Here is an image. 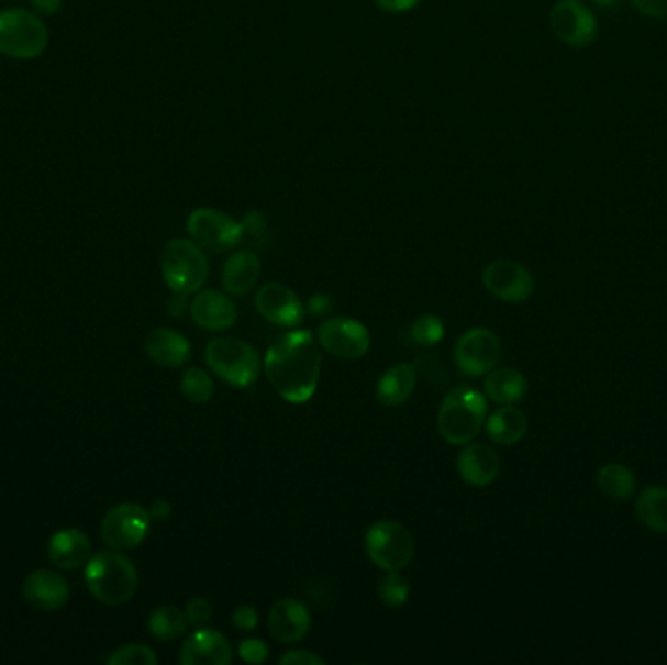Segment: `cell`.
I'll return each mask as SVG.
<instances>
[{
	"instance_id": "3",
	"label": "cell",
	"mask_w": 667,
	"mask_h": 665,
	"mask_svg": "<svg viewBox=\"0 0 667 665\" xmlns=\"http://www.w3.org/2000/svg\"><path fill=\"white\" fill-rule=\"evenodd\" d=\"M488 402L482 392L457 387L443 398L437 412V432L449 445H467L485 428Z\"/></svg>"
},
{
	"instance_id": "41",
	"label": "cell",
	"mask_w": 667,
	"mask_h": 665,
	"mask_svg": "<svg viewBox=\"0 0 667 665\" xmlns=\"http://www.w3.org/2000/svg\"><path fill=\"white\" fill-rule=\"evenodd\" d=\"M377 7H381L387 12H408V10L416 9L422 0H375Z\"/></svg>"
},
{
	"instance_id": "35",
	"label": "cell",
	"mask_w": 667,
	"mask_h": 665,
	"mask_svg": "<svg viewBox=\"0 0 667 665\" xmlns=\"http://www.w3.org/2000/svg\"><path fill=\"white\" fill-rule=\"evenodd\" d=\"M186 614H188V621L193 624V627H208V622L211 621V614H213V609H211V603H209L208 599H203V597H193L186 605Z\"/></svg>"
},
{
	"instance_id": "19",
	"label": "cell",
	"mask_w": 667,
	"mask_h": 665,
	"mask_svg": "<svg viewBox=\"0 0 667 665\" xmlns=\"http://www.w3.org/2000/svg\"><path fill=\"white\" fill-rule=\"evenodd\" d=\"M457 470L465 483L485 488L498 478L502 463L492 447H488L486 443L470 441L457 455Z\"/></svg>"
},
{
	"instance_id": "43",
	"label": "cell",
	"mask_w": 667,
	"mask_h": 665,
	"mask_svg": "<svg viewBox=\"0 0 667 665\" xmlns=\"http://www.w3.org/2000/svg\"><path fill=\"white\" fill-rule=\"evenodd\" d=\"M148 513H151V519H155V521H165L173 513V503L168 500H163V498L155 500Z\"/></svg>"
},
{
	"instance_id": "23",
	"label": "cell",
	"mask_w": 667,
	"mask_h": 665,
	"mask_svg": "<svg viewBox=\"0 0 667 665\" xmlns=\"http://www.w3.org/2000/svg\"><path fill=\"white\" fill-rule=\"evenodd\" d=\"M416 389V367L412 363H397L382 373L375 397L382 407L397 408L408 402Z\"/></svg>"
},
{
	"instance_id": "33",
	"label": "cell",
	"mask_w": 667,
	"mask_h": 665,
	"mask_svg": "<svg viewBox=\"0 0 667 665\" xmlns=\"http://www.w3.org/2000/svg\"><path fill=\"white\" fill-rule=\"evenodd\" d=\"M238 656L246 664H264L269 656L268 644L260 639H244L238 644Z\"/></svg>"
},
{
	"instance_id": "18",
	"label": "cell",
	"mask_w": 667,
	"mask_h": 665,
	"mask_svg": "<svg viewBox=\"0 0 667 665\" xmlns=\"http://www.w3.org/2000/svg\"><path fill=\"white\" fill-rule=\"evenodd\" d=\"M22 594L27 603L40 611H57L69 603L70 588L62 574L35 570L24 579Z\"/></svg>"
},
{
	"instance_id": "26",
	"label": "cell",
	"mask_w": 667,
	"mask_h": 665,
	"mask_svg": "<svg viewBox=\"0 0 667 665\" xmlns=\"http://www.w3.org/2000/svg\"><path fill=\"white\" fill-rule=\"evenodd\" d=\"M636 516L644 528L654 533H667V488L664 486H648L638 494L636 500Z\"/></svg>"
},
{
	"instance_id": "14",
	"label": "cell",
	"mask_w": 667,
	"mask_h": 665,
	"mask_svg": "<svg viewBox=\"0 0 667 665\" xmlns=\"http://www.w3.org/2000/svg\"><path fill=\"white\" fill-rule=\"evenodd\" d=\"M254 302L264 319L286 329L299 326L307 314L296 291L284 284H266L260 287Z\"/></svg>"
},
{
	"instance_id": "6",
	"label": "cell",
	"mask_w": 667,
	"mask_h": 665,
	"mask_svg": "<svg viewBox=\"0 0 667 665\" xmlns=\"http://www.w3.org/2000/svg\"><path fill=\"white\" fill-rule=\"evenodd\" d=\"M49 42L44 20L24 9L0 12V53L12 59H35Z\"/></svg>"
},
{
	"instance_id": "8",
	"label": "cell",
	"mask_w": 667,
	"mask_h": 665,
	"mask_svg": "<svg viewBox=\"0 0 667 665\" xmlns=\"http://www.w3.org/2000/svg\"><path fill=\"white\" fill-rule=\"evenodd\" d=\"M191 241L209 252L234 251L244 241L243 223L219 209L200 208L188 217Z\"/></svg>"
},
{
	"instance_id": "17",
	"label": "cell",
	"mask_w": 667,
	"mask_h": 665,
	"mask_svg": "<svg viewBox=\"0 0 667 665\" xmlns=\"http://www.w3.org/2000/svg\"><path fill=\"white\" fill-rule=\"evenodd\" d=\"M190 314L200 329L211 332L233 329L238 320V309L233 299L215 289L198 291L190 302Z\"/></svg>"
},
{
	"instance_id": "10",
	"label": "cell",
	"mask_w": 667,
	"mask_h": 665,
	"mask_svg": "<svg viewBox=\"0 0 667 665\" xmlns=\"http://www.w3.org/2000/svg\"><path fill=\"white\" fill-rule=\"evenodd\" d=\"M551 26L556 37L574 49L590 47L599 35L598 18L581 0H558L551 10Z\"/></svg>"
},
{
	"instance_id": "9",
	"label": "cell",
	"mask_w": 667,
	"mask_h": 665,
	"mask_svg": "<svg viewBox=\"0 0 667 665\" xmlns=\"http://www.w3.org/2000/svg\"><path fill=\"white\" fill-rule=\"evenodd\" d=\"M151 513L140 503H120L102 519V539L113 551H133L148 535Z\"/></svg>"
},
{
	"instance_id": "16",
	"label": "cell",
	"mask_w": 667,
	"mask_h": 665,
	"mask_svg": "<svg viewBox=\"0 0 667 665\" xmlns=\"http://www.w3.org/2000/svg\"><path fill=\"white\" fill-rule=\"evenodd\" d=\"M234 652L231 642L219 631L201 627L184 640L180 664L184 665H231Z\"/></svg>"
},
{
	"instance_id": "39",
	"label": "cell",
	"mask_w": 667,
	"mask_h": 665,
	"mask_svg": "<svg viewBox=\"0 0 667 665\" xmlns=\"http://www.w3.org/2000/svg\"><path fill=\"white\" fill-rule=\"evenodd\" d=\"M332 307H334V301L330 299L329 295H312L304 311L311 312L312 317H324L332 311Z\"/></svg>"
},
{
	"instance_id": "37",
	"label": "cell",
	"mask_w": 667,
	"mask_h": 665,
	"mask_svg": "<svg viewBox=\"0 0 667 665\" xmlns=\"http://www.w3.org/2000/svg\"><path fill=\"white\" fill-rule=\"evenodd\" d=\"M281 665H324L326 660L314 654L311 650H291L284 656L279 657Z\"/></svg>"
},
{
	"instance_id": "4",
	"label": "cell",
	"mask_w": 667,
	"mask_h": 665,
	"mask_svg": "<svg viewBox=\"0 0 667 665\" xmlns=\"http://www.w3.org/2000/svg\"><path fill=\"white\" fill-rule=\"evenodd\" d=\"M209 369L234 389H246L260 377L262 359L256 347L241 337L223 336L205 346Z\"/></svg>"
},
{
	"instance_id": "29",
	"label": "cell",
	"mask_w": 667,
	"mask_h": 665,
	"mask_svg": "<svg viewBox=\"0 0 667 665\" xmlns=\"http://www.w3.org/2000/svg\"><path fill=\"white\" fill-rule=\"evenodd\" d=\"M180 389H182L184 397L188 398L193 404H205L215 395V383L205 369L188 367L182 373Z\"/></svg>"
},
{
	"instance_id": "13",
	"label": "cell",
	"mask_w": 667,
	"mask_h": 665,
	"mask_svg": "<svg viewBox=\"0 0 667 665\" xmlns=\"http://www.w3.org/2000/svg\"><path fill=\"white\" fill-rule=\"evenodd\" d=\"M486 291L510 304L527 301L535 289V277L520 262L494 259L482 271Z\"/></svg>"
},
{
	"instance_id": "42",
	"label": "cell",
	"mask_w": 667,
	"mask_h": 665,
	"mask_svg": "<svg viewBox=\"0 0 667 665\" xmlns=\"http://www.w3.org/2000/svg\"><path fill=\"white\" fill-rule=\"evenodd\" d=\"M32 9L42 14V16H53L57 14L63 7V0H30Z\"/></svg>"
},
{
	"instance_id": "22",
	"label": "cell",
	"mask_w": 667,
	"mask_h": 665,
	"mask_svg": "<svg viewBox=\"0 0 667 665\" xmlns=\"http://www.w3.org/2000/svg\"><path fill=\"white\" fill-rule=\"evenodd\" d=\"M260 274L262 264L258 254L243 248V251H234L226 258L221 284L225 287L226 293L243 297V295L251 293L252 289L256 287Z\"/></svg>"
},
{
	"instance_id": "7",
	"label": "cell",
	"mask_w": 667,
	"mask_h": 665,
	"mask_svg": "<svg viewBox=\"0 0 667 665\" xmlns=\"http://www.w3.org/2000/svg\"><path fill=\"white\" fill-rule=\"evenodd\" d=\"M414 536L399 521L381 519L367 529L365 551L382 572H400L414 558Z\"/></svg>"
},
{
	"instance_id": "31",
	"label": "cell",
	"mask_w": 667,
	"mask_h": 665,
	"mask_svg": "<svg viewBox=\"0 0 667 665\" xmlns=\"http://www.w3.org/2000/svg\"><path fill=\"white\" fill-rule=\"evenodd\" d=\"M410 334H412V340L416 342L418 346H435L445 336V326H443V320L437 314L427 312V314H422L414 320Z\"/></svg>"
},
{
	"instance_id": "32",
	"label": "cell",
	"mask_w": 667,
	"mask_h": 665,
	"mask_svg": "<svg viewBox=\"0 0 667 665\" xmlns=\"http://www.w3.org/2000/svg\"><path fill=\"white\" fill-rule=\"evenodd\" d=\"M158 662L155 652L145 644H125L108 657L112 665H155Z\"/></svg>"
},
{
	"instance_id": "34",
	"label": "cell",
	"mask_w": 667,
	"mask_h": 665,
	"mask_svg": "<svg viewBox=\"0 0 667 665\" xmlns=\"http://www.w3.org/2000/svg\"><path fill=\"white\" fill-rule=\"evenodd\" d=\"M241 223H243L244 239H252V241L258 242V244L266 241V236H268V221H266V217L262 215L260 211L246 213Z\"/></svg>"
},
{
	"instance_id": "12",
	"label": "cell",
	"mask_w": 667,
	"mask_h": 665,
	"mask_svg": "<svg viewBox=\"0 0 667 665\" xmlns=\"http://www.w3.org/2000/svg\"><path fill=\"white\" fill-rule=\"evenodd\" d=\"M502 344L492 330L470 329L455 344V363L467 377H482L498 367Z\"/></svg>"
},
{
	"instance_id": "36",
	"label": "cell",
	"mask_w": 667,
	"mask_h": 665,
	"mask_svg": "<svg viewBox=\"0 0 667 665\" xmlns=\"http://www.w3.org/2000/svg\"><path fill=\"white\" fill-rule=\"evenodd\" d=\"M233 624L238 631H254L258 627V611L252 605H238L233 611Z\"/></svg>"
},
{
	"instance_id": "1",
	"label": "cell",
	"mask_w": 667,
	"mask_h": 665,
	"mask_svg": "<svg viewBox=\"0 0 667 665\" xmlns=\"http://www.w3.org/2000/svg\"><path fill=\"white\" fill-rule=\"evenodd\" d=\"M321 350L311 330H291L271 342L264 372L279 397L291 404L309 402L321 379Z\"/></svg>"
},
{
	"instance_id": "15",
	"label": "cell",
	"mask_w": 667,
	"mask_h": 665,
	"mask_svg": "<svg viewBox=\"0 0 667 665\" xmlns=\"http://www.w3.org/2000/svg\"><path fill=\"white\" fill-rule=\"evenodd\" d=\"M268 631L281 644H296L311 631V611L296 597H284L271 605Z\"/></svg>"
},
{
	"instance_id": "27",
	"label": "cell",
	"mask_w": 667,
	"mask_h": 665,
	"mask_svg": "<svg viewBox=\"0 0 667 665\" xmlns=\"http://www.w3.org/2000/svg\"><path fill=\"white\" fill-rule=\"evenodd\" d=\"M190 621L182 609L174 605H163L148 617V631L160 642H173L188 632Z\"/></svg>"
},
{
	"instance_id": "5",
	"label": "cell",
	"mask_w": 667,
	"mask_h": 665,
	"mask_svg": "<svg viewBox=\"0 0 667 665\" xmlns=\"http://www.w3.org/2000/svg\"><path fill=\"white\" fill-rule=\"evenodd\" d=\"M160 271L170 291L193 295L208 281L209 259L200 244L188 239H173L166 242L160 254Z\"/></svg>"
},
{
	"instance_id": "20",
	"label": "cell",
	"mask_w": 667,
	"mask_h": 665,
	"mask_svg": "<svg viewBox=\"0 0 667 665\" xmlns=\"http://www.w3.org/2000/svg\"><path fill=\"white\" fill-rule=\"evenodd\" d=\"M47 554L59 570H77L92 558V544L80 529H63L52 536Z\"/></svg>"
},
{
	"instance_id": "24",
	"label": "cell",
	"mask_w": 667,
	"mask_h": 665,
	"mask_svg": "<svg viewBox=\"0 0 667 665\" xmlns=\"http://www.w3.org/2000/svg\"><path fill=\"white\" fill-rule=\"evenodd\" d=\"M485 428L490 440L503 447H510L527 435V415L513 404H502V408L486 418Z\"/></svg>"
},
{
	"instance_id": "38",
	"label": "cell",
	"mask_w": 667,
	"mask_h": 665,
	"mask_svg": "<svg viewBox=\"0 0 667 665\" xmlns=\"http://www.w3.org/2000/svg\"><path fill=\"white\" fill-rule=\"evenodd\" d=\"M631 4L641 12L642 16L656 18V20L667 18V0H631Z\"/></svg>"
},
{
	"instance_id": "28",
	"label": "cell",
	"mask_w": 667,
	"mask_h": 665,
	"mask_svg": "<svg viewBox=\"0 0 667 665\" xmlns=\"http://www.w3.org/2000/svg\"><path fill=\"white\" fill-rule=\"evenodd\" d=\"M598 486L609 498L629 500L636 490V478L631 468L619 463H607L598 470Z\"/></svg>"
},
{
	"instance_id": "30",
	"label": "cell",
	"mask_w": 667,
	"mask_h": 665,
	"mask_svg": "<svg viewBox=\"0 0 667 665\" xmlns=\"http://www.w3.org/2000/svg\"><path fill=\"white\" fill-rule=\"evenodd\" d=\"M410 596V584L400 572H387L379 581V599L390 609H399L407 603Z\"/></svg>"
},
{
	"instance_id": "25",
	"label": "cell",
	"mask_w": 667,
	"mask_h": 665,
	"mask_svg": "<svg viewBox=\"0 0 667 665\" xmlns=\"http://www.w3.org/2000/svg\"><path fill=\"white\" fill-rule=\"evenodd\" d=\"M527 379L513 367H494L486 373L485 395L496 404H515L527 392Z\"/></svg>"
},
{
	"instance_id": "44",
	"label": "cell",
	"mask_w": 667,
	"mask_h": 665,
	"mask_svg": "<svg viewBox=\"0 0 667 665\" xmlns=\"http://www.w3.org/2000/svg\"><path fill=\"white\" fill-rule=\"evenodd\" d=\"M596 7H601V9H611V7H615L619 0H591Z\"/></svg>"
},
{
	"instance_id": "21",
	"label": "cell",
	"mask_w": 667,
	"mask_h": 665,
	"mask_svg": "<svg viewBox=\"0 0 667 665\" xmlns=\"http://www.w3.org/2000/svg\"><path fill=\"white\" fill-rule=\"evenodd\" d=\"M148 359L158 367L176 369L190 362L191 344L188 337L173 329H156L145 340Z\"/></svg>"
},
{
	"instance_id": "40",
	"label": "cell",
	"mask_w": 667,
	"mask_h": 665,
	"mask_svg": "<svg viewBox=\"0 0 667 665\" xmlns=\"http://www.w3.org/2000/svg\"><path fill=\"white\" fill-rule=\"evenodd\" d=\"M188 297H190V295L176 293V291H173V297L168 299V314L174 317V319L182 317L184 312L190 309V301H188Z\"/></svg>"
},
{
	"instance_id": "11",
	"label": "cell",
	"mask_w": 667,
	"mask_h": 665,
	"mask_svg": "<svg viewBox=\"0 0 667 665\" xmlns=\"http://www.w3.org/2000/svg\"><path fill=\"white\" fill-rule=\"evenodd\" d=\"M319 344L324 352L340 359H362L371 347V334L364 322L349 317H332L319 326Z\"/></svg>"
},
{
	"instance_id": "2",
	"label": "cell",
	"mask_w": 667,
	"mask_h": 665,
	"mask_svg": "<svg viewBox=\"0 0 667 665\" xmlns=\"http://www.w3.org/2000/svg\"><path fill=\"white\" fill-rule=\"evenodd\" d=\"M88 591L104 605H123L135 596L140 586V574L135 564L122 551H102L87 564Z\"/></svg>"
}]
</instances>
